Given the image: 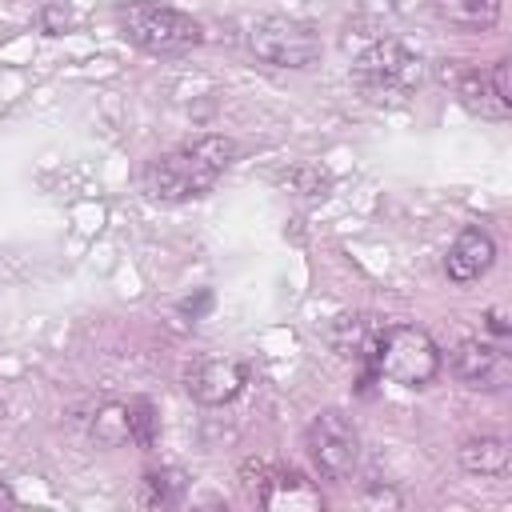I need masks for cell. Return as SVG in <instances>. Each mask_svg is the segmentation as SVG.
Segmentation results:
<instances>
[{
    "mask_svg": "<svg viewBox=\"0 0 512 512\" xmlns=\"http://www.w3.org/2000/svg\"><path fill=\"white\" fill-rule=\"evenodd\" d=\"M232 160H236V144L228 136H200L176 152L156 156L144 168V188L156 200H192L204 196Z\"/></svg>",
    "mask_w": 512,
    "mask_h": 512,
    "instance_id": "cell-1",
    "label": "cell"
},
{
    "mask_svg": "<svg viewBox=\"0 0 512 512\" xmlns=\"http://www.w3.org/2000/svg\"><path fill=\"white\" fill-rule=\"evenodd\" d=\"M116 24L124 32V40L148 48V52H184L196 48L204 40L200 20H192L180 8H164L152 0H132L116 12Z\"/></svg>",
    "mask_w": 512,
    "mask_h": 512,
    "instance_id": "cell-2",
    "label": "cell"
},
{
    "mask_svg": "<svg viewBox=\"0 0 512 512\" xmlns=\"http://www.w3.org/2000/svg\"><path fill=\"white\" fill-rule=\"evenodd\" d=\"M376 372L404 384V388H424L440 372V348L424 328L412 324H392L384 328V340L376 348Z\"/></svg>",
    "mask_w": 512,
    "mask_h": 512,
    "instance_id": "cell-3",
    "label": "cell"
},
{
    "mask_svg": "<svg viewBox=\"0 0 512 512\" xmlns=\"http://www.w3.org/2000/svg\"><path fill=\"white\" fill-rule=\"evenodd\" d=\"M248 48L276 68H308L320 56V36L288 16H256L248 28Z\"/></svg>",
    "mask_w": 512,
    "mask_h": 512,
    "instance_id": "cell-4",
    "label": "cell"
},
{
    "mask_svg": "<svg viewBox=\"0 0 512 512\" xmlns=\"http://www.w3.org/2000/svg\"><path fill=\"white\" fill-rule=\"evenodd\" d=\"M308 456L320 468L324 480H348L356 472L360 460V436L352 428V420L340 408H324L312 424H308Z\"/></svg>",
    "mask_w": 512,
    "mask_h": 512,
    "instance_id": "cell-5",
    "label": "cell"
},
{
    "mask_svg": "<svg viewBox=\"0 0 512 512\" xmlns=\"http://www.w3.org/2000/svg\"><path fill=\"white\" fill-rule=\"evenodd\" d=\"M352 76H356V84H360L364 92H376V96H380V92H408V88L420 80V60H416L404 44L380 40V44H372L368 52H360Z\"/></svg>",
    "mask_w": 512,
    "mask_h": 512,
    "instance_id": "cell-6",
    "label": "cell"
},
{
    "mask_svg": "<svg viewBox=\"0 0 512 512\" xmlns=\"http://www.w3.org/2000/svg\"><path fill=\"white\" fill-rule=\"evenodd\" d=\"M252 472H256V484L244 480V488H248V496L256 504H264L272 512H320L324 508L320 492L312 488V480L304 472H296V468H268V464H256Z\"/></svg>",
    "mask_w": 512,
    "mask_h": 512,
    "instance_id": "cell-7",
    "label": "cell"
},
{
    "mask_svg": "<svg viewBox=\"0 0 512 512\" xmlns=\"http://www.w3.org/2000/svg\"><path fill=\"white\" fill-rule=\"evenodd\" d=\"M384 320L372 316V312H340L332 324H328V344L344 356V360H360V364H372L376 368V348L384 340Z\"/></svg>",
    "mask_w": 512,
    "mask_h": 512,
    "instance_id": "cell-8",
    "label": "cell"
},
{
    "mask_svg": "<svg viewBox=\"0 0 512 512\" xmlns=\"http://www.w3.org/2000/svg\"><path fill=\"white\" fill-rule=\"evenodd\" d=\"M452 372L468 388H504L508 384V356L488 340H460L452 352Z\"/></svg>",
    "mask_w": 512,
    "mask_h": 512,
    "instance_id": "cell-9",
    "label": "cell"
},
{
    "mask_svg": "<svg viewBox=\"0 0 512 512\" xmlns=\"http://www.w3.org/2000/svg\"><path fill=\"white\" fill-rule=\"evenodd\" d=\"M492 260H496L492 236H488L484 228H464V232L452 240L448 256H444V272H448V280H456V284H472V280H480V276L492 268Z\"/></svg>",
    "mask_w": 512,
    "mask_h": 512,
    "instance_id": "cell-10",
    "label": "cell"
},
{
    "mask_svg": "<svg viewBox=\"0 0 512 512\" xmlns=\"http://www.w3.org/2000/svg\"><path fill=\"white\" fill-rule=\"evenodd\" d=\"M244 388V368L236 360H196L188 368V392L200 404H228Z\"/></svg>",
    "mask_w": 512,
    "mask_h": 512,
    "instance_id": "cell-11",
    "label": "cell"
},
{
    "mask_svg": "<svg viewBox=\"0 0 512 512\" xmlns=\"http://www.w3.org/2000/svg\"><path fill=\"white\" fill-rule=\"evenodd\" d=\"M456 96H460V104H464L472 116H480V120H504L508 108H512V104H504V100L496 96L488 72H480V68L460 72V80H456Z\"/></svg>",
    "mask_w": 512,
    "mask_h": 512,
    "instance_id": "cell-12",
    "label": "cell"
},
{
    "mask_svg": "<svg viewBox=\"0 0 512 512\" xmlns=\"http://www.w3.org/2000/svg\"><path fill=\"white\" fill-rule=\"evenodd\" d=\"M508 460H512V448L500 436H476V440H468L460 448L464 472H476V476H504L508 472Z\"/></svg>",
    "mask_w": 512,
    "mask_h": 512,
    "instance_id": "cell-13",
    "label": "cell"
},
{
    "mask_svg": "<svg viewBox=\"0 0 512 512\" xmlns=\"http://www.w3.org/2000/svg\"><path fill=\"white\" fill-rule=\"evenodd\" d=\"M432 4L448 24L468 32H488L500 20V0H432Z\"/></svg>",
    "mask_w": 512,
    "mask_h": 512,
    "instance_id": "cell-14",
    "label": "cell"
},
{
    "mask_svg": "<svg viewBox=\"0 0 512 512\" xmlns=\"http://www.w3.org/2000/svg\"><path fill=\"white\" fill-rule=\"evenodd\" d=\"M184 492V476L176 468H160V472H144L140 488H136V504L140 508H168L176 504Z\"/></svg>",
    "mask_w": 512,
    "mask_h": 512,
    "instance_id": "cell-15",
    "label": "cell"
},
{
    "mask_svg": "<svg viewBox=\"0 0 512 512\" xmlns=\"http://www.w3.org/2000/svg\"><path fill=\"white\" fill-rule=\"evenodd\" d=\"M92 440L104 444V448H120L132 440L128 432V404H104L96 416H92Z\"/></svg>",
    "mask_w": 512,
    "mask_h": 512,
    "instance_id": "cell-16",
    "label": "cell"
},
{
    "mask_svg": "<svg viewBox=\"0 0 512 512\" xmlns=\"http://www.w3.org/2000/svg\"><path fill=\"white\" fill-rule=\"evenodd\" d=\"M128 432H132V444L152 448V440H156V408L148 400H128Z\"/></svg>",
    "mask_w": 512,
    "mask_h": 512,
    "instance_id": "cell-17",
    "label": "cell"
},
{
    "mask_svg": "<svg viewBox=\"0 0 512 512\" xmlns=\"http://www.w3.org/2000/svg\"><path fill=\"white\" fill-rule=\"evenodd\" d=\"M488 80H492L496 96H500L504 104H512V88H508V60H496V64H492V72H488Z\"/></svg>",
    "mask_w": 512,
    "mask_h": 512,
    "instance_id": "cell-18",
    "label": "cell"
},
{
    "mask_svg": "<svg viewBox=\"0 0 512 512\" xmlns=\"http://www.w3.org/2000/svg\"><path fill=\"white\" fill-rule=\"evenodd\" d=\"M364 504L368 508H400V496L392 488H368L364 492Z\"/></svg>",
    "mask_w": 512,
    "mask_h": 512,
    "instance_id": "cell-19",
    "label": "cell"
},
{
    "mask_svg": "<svg viewBox=\"0 0 512 512\" xmlns=\"http://www.w3.org/2000/svg\"><path fill=\"white\" fill-rule=\"evenodd\" d=\"M64 24H68V8L48 4V8H44V28H48V32H64Z\"/></svg>",
    "mask_w": 512,
    "mask_h": 512,
    "instance_id": "cell-20",
    "label": "cell"
},
{
    "mask_svg": "<svg viewBox=\"0 0 512 512\" xmlns=\"http://www.w3.org/2000/svg\"><path fill=\"white\" fill-rule=\"evenodd\" d=\"M488 332H492V336H508V320H504V312H500V308H492V312H488Z\"/></svg>",
    "mask_w": 512,
    "mask_h": 512,
    "instance_id": "cell-21",
    "label": "cell"
},
{
    "mask_svg": "<svg viewBox=\"0 0 512 512\" xmlns=\"http://www.w3.org/2000/svg\"><path fill=\"white\" fill-rule=\"evenodd\" d=\"M16 496H12V488H8V480H0V508H8Z\"/></svg>",
    "mask_w": 512,
    "mask_h": 512,
    "instance_id": "cell-22",
    "label": "cell"
},
{
    "mask_svg": "<svg viewBox=\"0 0 512 512\" xmlns=\"http://www.w3.org/2000/svg\"><path fill=\"white\" fill-rule=\"evenodd\" d=\"M0 408H4V404H0Z\"/></svg>",
    "mask_w": 512,
    "mask_h": 512,
    "instance_id": "cell-23",
    "label": "cell"
}]
</instances>
